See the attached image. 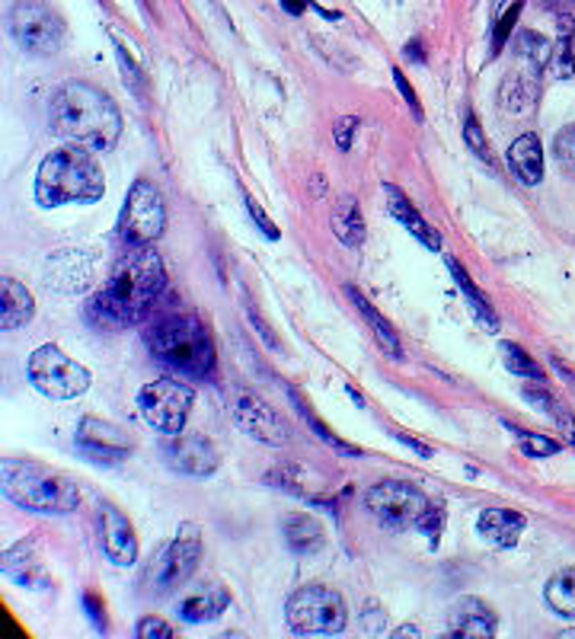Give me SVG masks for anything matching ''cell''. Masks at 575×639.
Returning <instances> with one entry per match:
<instances>
[{
    "label": "cell",
    "mask_w": 575,
    "mask_h": 639,
    "mask_svg": "<svg viewBox=\"0 0 575 639\" xmlns=\"http://www.w3.org/2000/svg\"><path fill=\"white\" fill-rule=\"evenodd\" d=\"M192 390L183 380L173 377H160L153 384H145L138 393V410L145 415V422L160 435H180L186 419L192 413Z\"/></svg>",
    "instance_id": "11"
},
{
    "label": "cell",
    "mask_w": 575,
    "mask_h": 639,
    "mask_svg": "<svg viewBox=\"0 0 575 639\" xmlns=\"http://www.w3.org/2000/svg\"><path fill=\"white\" fill-rule=\"evenodd\" d=\"M448 269H451V275H455V282H458V285H460V292H463V298L470 301V307L476 310V317L483 320V327H486L490 333H496V330H498L496 310H493V307L486 304V298L480 295V288H476V285L470 282V275H467V272H463V269H460V265L455 263V260L448 263Z\"/></svg>",
    "instance_id": "29"
},
{
    "label": "cell",
    "mask_w": 575,
    "mask_h": 639,
    "mask_svg": "<svg viewBox=\"0 0 575 639\" xmlns=\"http://www.w3.org/2000/svg\"><path fill=\"white\" fill-rule=\"evenodd\" d=\"M166 288V272L160 256L141 247L138 253L118 260L110 272V282L100 295L87 301V320L96 330H125L151 310L160 292Z\"/></svg>",
    "instance_id": "1"
},
{
    "label": "cell",
    "mask_w": 575,
    "mask_h": 639,
    "mask_svg": "<svg viewBox=\"0 0 575 639\" xmlns=\"http://www.w3.org/2000/svg\"><path fill=\"white\" fill-rule=\"evenodd\" d=\"M7 26H10L13 42L23 52L42 55V58L61 52V45L68 38L65 20L45 0H16L13 10H10V16H7Z\"/></svg>",
    "instance_id": "7"
},
{
    "label": "cell",
    "mask_w": 575,
    "mask_h": 639,
    "mask_svg": "<svg viewBox=\"0 0 575 639\" xmlns=\"http://www.w3.org/2000/svg\"><path fill=\"white\" fill-rule=\"evenodd\" d=\"M508 167L511 173L525 183V186H537L543 180V148L534 132L521 135L518 141H511L508 148Z\"/></svg>",
    "instance_id": "21"
},
{
    "label": "cell",
    "mask_w": 575,
    "mask_h": 639,
    "mask_svg": "<svg viewBox=\"0 0 575 639\" xmlns=\"http://www.w3.org/2000/svg\"><path fill=\"white\" fill-rule=\"evenodd\" d=\"M406 58H416V61H422V45H419V42L406 45Z\"/></svg>",
    "instance_id": "44"
},
{
    "label": "cell",
    "mask_w": 575,
    "mask_h": 639,
    "mask_svg": "<svg viewBox=\"0 0 575 639\" xmlns=\"http://www.w3.org/2000/svg\"><path fill=\"white\" fill-rule=\"evenodd\" d=\"M246 208H250V218H253V221L260 225V230L266 233L268 240H275V237H278V227L268 221L266 215H263V208H260V205H256V202H253L250 195H246Z\"/></svg>",
    "instance_id": "39"
},
{
    "label": "cell",
    "mask_w": 575,
    "mask_h": 639,
    "mask_svg": "<svg viewBox=\"0 0 575 639\" xmlns=\"http://www.w3.org/2000/svg\"><path fill=\"white\" fill-rule=\"evenodd\" d=\"M518 448L528 457H553V454L563 452L560 442H553L547 435H534V432H518Z\"/></svg>",
    "instance_id": "33"
},
{
    "label": "cell",
    "mask_w": 575,
    "mask_h": 639,
    "mask_svg": "<svg viewBox=\"0 0 575 639\" xmlns=\"http://www.w3.org/2000/svg\"><path fill=\"white\" fill-rule=\"evenodd\" d=\"M543 598L550 604V611L553 614H560V617H575V569H563V572H556L550 582H547V589H543Z\"/></svg>",
    "instance_id": "28"
},
{
    "label": "cell",
    "mask_w": 575,
    "mask_h": 639,
    "mask_svg": "<svg viewBox=\"0 0 575 639\" xmlns=\"http://www.w3.org/2000/svg\"><path fill=\"white\" fill-rule=\"evenodd\" d=\"M333 230L345 247H361L365 240V221H361V205L355 195H343L333 208Z\"/></svg>",
    "instance_id": "26"
},
{
    "label": "cell",
    "mask_w": 575,
    "mask_h": 639,
    "mask_svg": "<svg viewBox=\"0 0 575 639\" xmlns=\"http://www.w3.org/2000/svg\"><path fill=\"white\" fill-rule=\"evenodd\" d=\"M163 457L176 473L195 477V480L211 477L221 467V454L211 445V438H205V435H180V438L166 442Z\"/></svg>",
    "instance_id": "14"
},
{
    "label": "cell",
    "mask_w": 575,
    "mask_h": 639,
    "mask_svg": "<svg viewBox=\"0 0 575 639\" xmlns=\"http://www.w3.org/2000/svg\"><path fill=\"white\" fill-rule=\"evenodd\" d=\"M498 352H502V362H505V368H508L511 375L531 377V380H543L540 365H537L534 358H531V355H528L518 342H502V345H498Z\"/></svg>",
    "instance_id": "32"
},
{
    "label": "cell",
    "mask_w": 575,
    "mask_h": 639,
    "mask_svg": "<svg viewBox=\"0 0 575 639\" xmlns=\"http://www.w3.org/2000/svg\"><path fill=\"white\" fill-rule=\"evenodd\" d=\"M463 135H467V145H470V151L476 153L480 160L493 163V153H490V145H486V138H483V132H480L476 118H467V125H463Z\"/></svg>",
    "instance_id": "36"
},
{
    "label": "cell",
    "mask_w": 575,
    "mask_h": 639,
    "mask_svg": "<svg viewBox=\"0 0 575 639\" xmlns=\"http://www.w3.org/2000/svg\"><path fill=\"white\" fill-rule=\"evenodd\" d=\"M163 227H166V208H163L160 192L148 180H138L128 189L125 205H122V218H118L122 240L135 247H148L163 233Z\"/></svg>",
    "instance_id": "12"
},
{
    "label": "cell",
    "mask_w": 575,
    "mask_h": 639,
    "mask_svg": "<svg viewBox=\"0 0 575 639\" xmlns=\"http://www.w3.org/2000/svg\"><path fill=\"white\" fill-rule=\"evenodd\" d=\"M198 560H202V534L198 527L183 525L180 534L160 550V557L148 566L145 572V589L153 592V595H166L173 592L176 585L189 582V575L198 569Z\"/></svg>",
    "instance_id": "9"
},
{
    "label": "cell",
    "mask_w": 575,
    "mask_h": 639,
    "mask_svg": "<svg viewBox=\"0 0 575 639\" xmlns=\"http://www.w3.org/2000/svg\"><path fill=\"white\" fill-rule=\"evenodd\" d=\"M48 125L61 141L87 151H113L122 138V113L113 96L77 80L55 90L48 103Z\"/></svg>",
    "instance_id": "2"
},
{
    "label": "cell",
    "mask_w": 575,
    "mask_h": 639,
    "mask_svg": "<svg viewBox=\"0 0 575 639\" xmlns=\"http://www.w3.org/2000/svg\"><path fill=\"white\" fill-rule=\"evenodd\" d=\"M368 512L381 522L387 530H410L422 525L425 512L432 509L425 492L403 480H381L365 492Z\"/></svg>",
    "instance_id": "10"
},
{
    "label": "cell",
    "mask_w": 575,
    "mask_h": 639,
    "mask_svg": "<svg viewBox=\"0 0 575 639\" xmlns=\"http://www.w3.org/2000/svg\"><path fill=\"white\" fill-rule=\"evenodd\" d=\"M230 415H233V422H237L250 438H256V442H263V445L278 448V445H285V442L291 438L285 419L275 413L266 400H260V397L250 393V390H237V393L230 397Z\"/></svg>",
    "instance_id": "13"
},
{
    "label": "cell",
    "mask_w": 575,
    "mask_h": 639,
    "mask_svg": "<svg viewBox=\"0 0 575 639\" xmlns=\"http://www.w3.org/2000/svg\"><path fill=\"white\" fill-rule=\"evenodd\" d=\"M90 278H93V256H87V253H58L45 272V285L61 292V295L83 292L90 285Z\"/></svg>",
    "instance_id": "18"
},
{
    "label": "cell",
    "mask_w": 575,
    "mask_h": 639,
    "mask_svg": "<svg viewBox=\"0 0 575 639\" xmlns=\"http://www.w3.org/2000/svg\"><path fill=\"white\" fill-rule=\"evenodd\" d=\"M441 522H445V509H441V505H438V512L428 509L425 518H422V530L432 534V537H438V534H441Z\"/></svg>",
    "instance_id": "41"
},
{
    "label": "cell",
    "mask_w": 575,
    "mask_h": 639,
    "mask_svg": "<svg viewBox=\"0 0 575 639\" xmlns=\"http://www.w3.org/2000/svg\"><path fill=\"white\" fill-rule=\"evenodd\" d=\"M0 489L13 505L42 515H68L80 505V489L74 480L42 467L36 460L7 457L0 464Z\"/></svg>",
    "instance_id": "4"
},
{
    "label": "cell",
    "mask_w": 575,
    "mask_h": 639,
    "mask_svg": "<svg viewBox=\"0 0 575 639\" xmlns=\"http://www.w3.org/2000/svg\"><path fill=\"white\" fill-rule=\"evenodd\" d=\"M534 77L531 71H518V75H508L505 77V83H502V96H498V106L505 110V113L511 115H528L531 113V106L537 103V90H534Z\"/></svg>",
    "instance_id": "24"
},
{
    "label": "cell",
    "mask_w": 575,
    "mask_h": 639,
    "mask_svg": "<svg viewBox=\"0 0 575 639\" xmlns=\"http://www.w3.org/2000/svg\"><path fill=\"white\" fill-rule=\"evenodd\" d=\"M100 518H103V525H100L103 550H106L110 563L122 566V569L135 563L138 560V534H135L131 522L115 505H110V502L100 505Z\"/></svg>",
    "instance_id": "16"
},
{
    "label": "cell",
    "mask_w": 575,
    "mask_h": 639,
    "mask_svg": "<svg viewBox=\"0 0 575 639\" xmlns=\"http://www.w3.org/2000/svg\"><path fill=\"white\" fill-rule=\"evenodd\" d=\"M30 380L48 400H77L90 387V372L48 342L30 355Z\"/></svg>",
    "instance_id": "8"
},
{
    "label": "cell",
    "mask_w": 575,
    "mask_h": 639,
    "mask_svg": "<svg viewBox=\"0 0 575 639\" xmlns=\"http://www.w3.org/2000/svg\"><path fill=\"white\" fill-rule=\"evenodd\" d=\"M393 80H396V87H400V96L413 106V113H416V118H422V106L419 100H416V93H413V87L406 83V77L400 75V71H393Z\"/></svg>",
    "instance_id": "40"
},
{
    "label": "cell",
    "mask_w": 575,
    "mask_h": 639,
    "mask_svg": "<svg viewBox=\"0 0 575 639\" xmlns=\"http://www.w3.org/2000/svg\"><path fill=\"white\" fill-rule=\"evenodd\" d=\"M448 627L455 639H493L496 637V611L480 598H460L448 611Z\"/></svg>",
    "instance_id": "17"
},
{
    "label": "cell",
    "mask_w": 575,
    "mask_h": 639,
    "mask_svg": "<svg viewBox=\"0 0 575 639\" xmlns=\"http://www.w3.org/2000/svg\"><path fill=\"white\" fill-rule=\"evenodd\" d=\"M573 3L575 0H547V7H550V10H556V13H563V16H566V10H570Z\"/></svg>",
    "instance_id": "43"
},
{
    "label": "cell",
    "mask_w": 575,
    "mask_h": 639,
    "mask_svg": "<svg viewBox=\"0 0 575 639\" xmlns=\"http://www.w3.org/2000/svg\"><path fill=\"white\" fill-rule=\"evenodd\" d=\"M153 362L170 372L208 377L215 372V342L198 317H163L148 330Z\"/></svg>",
    "instance_id": "5"
},
{
    "label": "cell",
    "mask_w": 575,
    "mask_h": 639,
    "mask_svg": "<svg viewBox=\"0 0 575 639\" xmlns=\"http://www.w3.org/2000/svg\"><path fill=\"white\" fill-rule=\"evenodd\" d=\"M103 192H106L103 167L87 148L65 145V148L48 153L38 167L36 202L42 208L90 205V202H100Z\"/></svg>",
    "instance_id": "3"
},
{
    "label": "cell",
    "mask_w": 575,
    "mask_h": 639,
    "mask_svg": "<svg viewBox=\"0 0 575 639\" xmlns=\"http://www.w3.org/2000/svg\"><path fill=\"white\" fill-rule=\"evenodd\" d=\"M553 153H556V160H560L570 173H575V125H566V128L556 135Z\"/></svg>",
    "instance_id": "34"
},
{
    "label": "cell",
    "mask_w": 575,
    "mask_h": 639,
    "mask_svg": "<svg viewBox=\"0 0 575 639\" xmlns=\"http://www.w3.org/2000/svg\"><path fill=\"white\" fill-rule=\"evenodd\" d=\"M358 128V115H345L336 122V141H340V148L348 151L352 148V132Z\"/></svg>",
    "instance_id": "38"
},
{
    "label": "cell",
    "mask_w": 575,
    "mask_h": 639,
    "mask_svg": "<svg viewBox=\"0 0 575 639\" xmlns=\"http://www.w3.org/2000/svg\"><path fill=\"white\" fill-rule=\"evenodd\" d=\"M285 540L295 554H317L323 547V527L307 515L285 518Z\"/></svg>",
    "instance_id": "27"
},
{
    "label": "cell",
    "mask_w": 575,
    "mask_h": 639,
    "mask_svg": "<svg viewBox=\"0 0 575 639\" xmlns=\"http://www.w3.org/2000/svg\"><path fill=\"white\" fill-rule=\"evenodd\" d=\"M515 55H518L521 68L531 71V75H540V68L550 65V45H547V38L534 36V33H521V36H518V42H515Z\"/></svg>",
    "instance_id": "30"
},
{
    "label": "cell",
    "mask_w": 575,
    "mask_h": 639,
    "mask_svg": "<svg viewBox=\"0 0 575 639\" xmlns=\"http://www.w3.org/2000/svg\"><path fill=\"white\" fill-rule=\"evenodd\" d=\"M295 637H336L345 630V602L326 585L298 589L285 607Z\"/></svg>",
    "instance_id": "6"
},
{
    "label": "cell",
    "mask_w": 575,
    "mask_h": 639,
    "mask_svg": "<svg viewBox=\"0 0 575 639\" xmlns=\"http://www.w3.org/2000/svg\"><path fill=\"white\" fill-rule=\"evenodd\" d=\"M230 604V592L225 585H205L202 592L189 595L186 602H180V617L186 624H205V620H218Z\"/></svg>",
    "instance_id": "23"
},
{
    "label": "cell",
    "mask_w": 575,
    "mask_h": 639,
    "mask_svg": "<svg viewBox=\"0 0 575 639\" xmlns=\"http://www.w3.org/2000/svg\"><path fill=\"white\" fill-rule=\"evenodd\" d=\"M281 7H285L288 13H295V16H298V13H304L307 7H310V0H281Z\"/></svg>",
    "instance_id": "42"
},
{
    "label": "cell",
    "mask_w": 575,
    "mask_h": 639,
    "mask_svg": "<svg viewBox=\"0 0 575 639\" xmlns=\"http://www.w3.org/2000/svg\"><path fill=\"white\" fill-rule=\"evenodd\" d=\"M521 7H525V0H515V3H511V10H505V16L498 20L496 38H493V52H498V48H502V45L508 42V33H511V26H515V20H518Z\"/></svg>",
    "instance_id": "37"
},
{
    "label": "cell",
    "mask_w": 575,
    "mask_h": 639,
    "mask_svg": "<svg viewBox=\"0 0 575 639\" xmlns=\"http://www.w3.org/2000/svg\"><path fill=\"white\" fill-rule=\"evenodd\" d=\"M550 71L553 77H560V80H566V77H573L575 71V58H573V23H570V16H563V23H560V42H556V48H553V55H550Z\"/></svg>",
    "instance_id": "31"
},
{
    "label": "cell",
    "mask_w": 575,
    "mask_h": 639,
    "mask_svg": "<svg viewBox=\"0 0 575 639\" xmlns=\"http://www.w3.org/2000/svg\"><path fill=\"white\" fill-rule=\"evenodd\" d=\"M0 304H3V310H0V330H16V327L30 323L33 313H36L33 295L16 278H0Z\"/></svg>",
    "instance_id": "22"
},
{
    "label": "cell",
    "mask_w": 575,
    "mask_h": 639,
    "mask_svg": "<svg viewBox=\"0 0 575 639\" xmlns=\"http://www.w3.org/2000/svg\"><path fill=\"white\" fill-rule=\"evenodd\" d=\"M77 445L87 457H93L100 464H115V460L131 454V442H125V435L115 429L113 422H103V419H93V415H87L80 422Z\"/></svg>",
    "instance_id": "15"
},
{
    "label": "cell",
    "mask_w": 575,
    "mask_h": 639,
    "mask_svg": "<svg viewBox=\"0 0 575 639\" xmlns=\"http://www.w3.org/2000/svg\"><path fill=\"white\" fill-rule=\"evenodd\" d=\"M383 195H387V208H390V215L400 221V225L406 227L416 240H419L422 247H428V250H441V237L428 227V221L422 218L419 212H416V205L400 192L396 186H383Z\"/></svg>",
    "instance_id": "20"
},
{
    "label": "cell",
    "mask_w": 575,
    "mask_h": 639,
    "mask_svg": "<svg viewBox=\"0 0 575 639\" xmlns=\"http://www.w3.org/2000/svg\"><path fill=\"white\" fill-rule=\"evenodd\" d=\"M480 534L498 547V550H515L518 547V540H521V534H525V515L521 512H511V509H486L483 515H480Z\"/></svg>",
    "instance_id": "19"
},
{
    "label": "cell",
    "mask_w": 575,
    "mask_h": 639,
    "mask_svg": "<svg viewBox=\"0 0 575 639\" xmlns=\"http://www.w3.org/2000/svg\"><path fill=\"white\" fill-rule=\"evenodd\" d=\"M138 639H173V627L163 617H141L135 627Z\"/></svg>",
    "instance_id": "35"
},
{
    "label": "cell",
    "mask_w": 575,
    "mask_h": 639,
    "mask_svg": "<svg viewBox=\"0 0 575 639\" xmlns=\"http://www.w3.org/2000/svg\"><path fill=\"white\" fill-rule=\"evenodd\" d=\"M345 295L352 298V304L358 307V313L365 317V323H368V330L375 333V339L383 345V352L387 355H393V358H403V349H400V336H396V330L383 320L381 313L371 307V301L358 292V288H345Z\"/></svg>",
    "instance_id": "25"
}]
</instances>
